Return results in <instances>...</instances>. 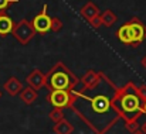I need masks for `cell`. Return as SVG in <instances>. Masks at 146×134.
Listing matches in <instances>:
<instances>
[{"label":"cell","instance_id":"obj_1","mask_svg":"<svg viewBox=\"0 0 146 134\" xmlns=\"http://www.w3.org/2000/svg\"><path fill=\"white\" fill-rule=\"evenodd\" d=\"M116 95L118 88L101 74L99 81L92 88L74 89V100L70 107L95 134H105L121 119Z\"/></svg>","mask_w":146,"mask_h":134},{"label":"cell","instance_id":"obj_2","mask_svg":"<svg viewBox=\"0 0 146 134\" xmlns=\"http://www.w3.org/2000/svg\"><path fill=\"white\" fill-rule=\"evenodd\" d=\"M116 106L121 112V119L125 123L138 122L143 114V100L138 93V86L133 82H128L123 88H118Z\"/></svg>","mask_w":146,"mask_h":134},{"label":"cell","instance_id":"obj_3","mask_svg":"<svg viewBox=\"0 0 146 134\" xmlns=\"http://www.w3.org/2000/svg\"><path fill=\"white\" fill-rule=\"evenodd\" d=\"M78 81L80 79L62 62H57L48 74H46V86L50 90H74Z\"/></svg>","mask_w":146,"mask_h":134},{"label":"cell","instance_id":"obj_4","mask_svg":"<svg viewBox=\"0 0 146 134\" xmlns=\"http://www.w3.org/2000/svg\"><path fill=\"white\" fill-rule=\"evenodd\" d=\"M11 34H13V37L21 45H27L33 40V37H34L37 33H36V30L33 28V24H31L29 20L23 18V20H20L19 23L14 24Z\"/></svg>","mask_w":146,"mask_h":134},{"label":"cell","instance_id":"obj_5","mask_svg":"<svg viewBox=\"0 0 146 134\" xmlns=\"http://www.w3.org/2000/svg\"><path fill=\"white\" fill-rule=\"evenodd\" d=\"M47 100L52 107L67 109L74 100V90H50Z\"/></svg>","mask_w":146,"mask_h":134},{"label":"cell","instance_id":"obj_6","mask_svg":"<svg viewBox=\"0 0 146 134\" xmlns=\"http://www.w3.org/2000/svg\"><path fill=\"white\" fill-rule=\"evenodd\" d=\"M33 24V28L36 30V33L44 35L46 33H48L51 30V17L47 14V4L43 6V10L33 18L31 21Z\"/></svg>","mask_w":146,"mask_h":134},{"label":"cell","instance_id":"obj_7","mask_svg":"<svg viewBox=\"0 0 146 134\" xmlns=\"http://www.w3.org/2000/svg\"><path fill=\"white\" fill-rule=\"evenodd\" d=\"M129 31H131V37H132V47H139V44L146 38V27L139 18H132L129 23Z\"/></svg>","mask_w":146,"mask_h":134},{"label":"cell","instance_id":"obj_8","mask_svg":"<svg viewBox=\"0 0 146 134\" xmlns=\"http://www.w3.org/2000/svg\"><path fill=\"white\" fill-rule=\"evenodd\" d=\"M26 82L30 88L36 90H40L41 88L46 86V74H43L40 69L31 71V74L26 78Z\"/></svg>","mask_w":146,"mask_h":134},{"label":"cell","instance_id":"obj_9","mask_svg":"<svg viewBox=\"0 0 146 134\" xmlns=\"http://www.w3.org/2000/svg\"><path fill=\"white\" fill-rule=\"evenodd\" d=\"M3 89L7 92V95L10 96H17L20 95V92L23 90V83L20 82V79H17L16 76H10L4 85H3Z\"/></svg>","mask_w":146,"mask_h":134},{"label":"cell","instance_id":"obj_10","mask_svg":"<svg viewBox=\"0 0 146 134\" xmlns=\"http://www.w3.org/2000/svg\"><path fill=\"white\" fill-rule=\"evenodd\" d=\"M14 27V23L11 20V17L6 13L0 14V37H6L9 34H11Z\"/></svg>","mask_w":146,"mask_h":134},{"label":"cell","instance_id":"obj_11","mask_svg":"<svg viewBox=\"0 0 146 134\" xmlns=\"http://www.w3.org/2000/svg\"><path fill=\"white\" fill-rule=\"evenodd\" d=\"M80 14L87 20V21H90L91 18H94L95 16L99 14V9H98L97 6L92 3V1H88L85 6H82L81 7V10H80Z\"/></svg>","mask_w":146,"mask_h":134},{"label":"cell","instance_id":"obj_12","mask_svg":"<svg viewBox=\"0 0 146 134\" xmlns=\"http://www.w3.org/2000/svg\"><path fill=\"white\" fill-rule=\"evenodd\" d=\"M99 76H101V72L98 74L95 71H88V72L81 78V83H82V88H81V89L92 88L98 81H99Z\"/></svg>","mask_w":146,"mask_h":134},{"label":"cell","instance_id":"obj_13","mask_svg":"<svg viewBox=\"0 0 146 134\" xmlns=\"http://www.w3.org/2000/svg\"><path fill=\"white\" fill-rule=\"evenodd\" d=\"M37 97H38L37 90L30 88V86L23 88V90L20 92V99H21V102H24L26 104H33V103L37 100Z\"/></svg>","mask_w":146,"mask_h":134},{"label":"cell","instance_id":"obj_14","mask_svg":"<svg viewBox=\"0 0 146 134\" xmlns=\"http://www.w3.org/2000/svg\"><path fill=\"white\" fill-rule=\"evenodd\" d=\"M52 131L55 134H72V131H74V126H72L68 120L62 119V120H60L58 123H54Z\"/></svg>","mask_w":146,"mask_h":134},{"label":"cell","instance_id":"obj_15","mask_svg":"<svg viewBox=\"0 0 146 134\" xmlns=\"http://www.w3.org/2000/svg\"><path fill=\"white\" fill-rule=\"evenodd\" d=\"M99 17H101L102 26H105V27H112V26L116 23V20H118L116 14H115L112 10H105Z\"/></svg>","mask_w":146,"mask_h":134},{"label":"cell","instance_id":"obj_16","mask_svg":"<svg viewBox=\"0 0 146 134\" xmlns=\"http://www.w3.org/2000/svg\"><path fill=\"white\" fill-rule=\"evenodd\" d=\"M118 38H119V41L121 43H123V44H132V37H131V31H129V26H128V23L126 24H123L119 30H118Z\"/></svg>","mask_w":146,"mask_h":134},{"label":"cell","instance_id":"obj_17","mask_svg":"<svg viewBox=\"0 0 146 134\" xmlns=\"http://www.w3.org/2000/svg\"><path fill=\"white\" fill-rule=\"evenodd\" d=\"M51 122L54 123H58L60 120L64 119V109H60V107H52V110L48 113Z\"/></svg>","mask_w":146,"mask_h":134},{"label":"cell","instance_id":"obj_18","mask_svg":"<svg viewBox=\"0 0 146 134\" xmlns=\"http://www.w3.org/2000/svg\"><path fill=\"white\" fill-rule=\"evenodd\" d=\"M62 27H64V24H62L61 18H58V17H51V31H52V33L61 31Z\"/></svg>","mask_w":146,"mask_h":134},{"label":"cell","instance_id":"obj_19","mask_svg":"<svg viewBox=\"0 0 146 134\" xmlns=\"http://www.w3.org/2000/svg\"><path fill=\"white\" fill-rule=\"evenodd\" d=\"M19 0H0V14H3V13H6V10L11 6V4H14V3H17Z\"/></svg>","mask_w":146,"mask_h":134},{"label":"cell","instance_id":"obj_20","mask_svg":"<svg viewBox=\"0 0 146 134\" xmlns=\"http://www.w3.org/2000/svg\"><path fill=\"white\" fill-rule=\"evenodd\" d=\"M90 26H91L92 28H99V27L102 26V21H101L99 14H98V16H95L94 18H91V20H90Z\"/></svg>","mask_w":146,"mask_h":134},{"label":"cell","instance_id":"obj_21","mask_svg":"<svg viewBox=\"0 0 146 134\" xmlns=\"http://www.w3.org/2000/svg\"><path fill=\"white\" fill-rule=\"evenodd\" d=\"M125 126H126V129H128L131 133H133V131H136V130L141 129V124H139L138 122H131V123H126Z\"/></svg>","mask_w":146,"mask_h":134},{"label":"cell","instance_id":"obj_22","mask_svg":"<svg viewBox=\"0 0 146 134\" xmlns=\"http://www.w3.org/2000/svg\"><path fill=\"white\" fill-rule=\"evenodd\" d=\"M138 93H139L141 99L145 102L146 100V85H141V86H138Z\"/></svg>","mask_w":146,"mask_h":134},{"label":"cell","instance_id":"obj_23","mask_svg":"<svg viewBox=\"0 0 146 134\" xmlns=\"http://www.w3.org/2000/svg\"><path fill=\"white\" fill-rule=\"evenodd\" d=\"M141 65H142V66H143V68L146 69V55L143 56V58H142V61H141Z\"/></svg>","mask_w":146,"mask_h":134},{"label":"cell","instance_id":"obj_24","mask_svg":"<svg viewBox=\"0 0 146 134\" xmlns=\"http://www.w3.org/2000/svg\"><path fill=\"white\" fill-rule=\"evenodd\" d=\"M141 130H142V131L146 134V122L143 123V124H141Z\"/></svg>","mask_w":146,"mask_h":134},{"label":"cell","instance_id":"obj_25","mask_svg":"<svg viewBox=\"0 0 146 134\" xmlns=\"http://www.w3.org/2000/svg\"><path fill=\"white\" fill-rule=\"evenodd\" d=\"M132 134H145V133H143V131H142V130L139 129V130H136V131H133V133H132Z\"/></svg>","mask_w":146,"mask_h":134},{"label":"cell","instance_id":"obj_26","mask_svg":"<svg viewBox=\"0 0 146 134\" xmlns=\"http://www.w3.org/2000/svg\"><path fill=\"white\" fill-rule=\"evenodd\" d=\"M142 109H143V114L146 116V100L143 102V107H142Z\"/></svg>","mask_w":146,"mask_h":134},{"label":"cell","instance_id":"obj_27","mask_svg":"<svg viewBox=\"0 0 146 134\" xmlns=\"http://www.w3.org/2000/svg\"><path fill=\"white\" fill-rule=\"evenodd\" d=\"M0 97H1V90H0Z\"/></svg>","mask_w":146,"mask_h":134}]
</instances>
